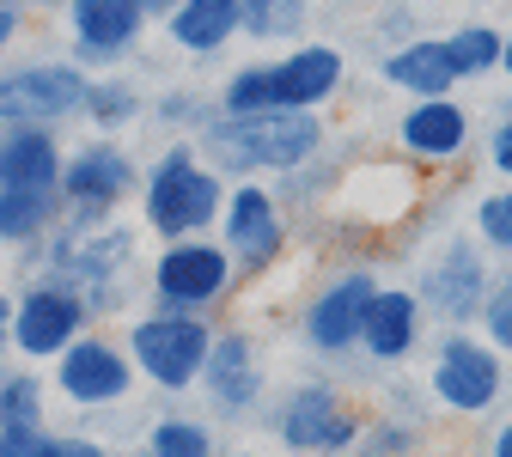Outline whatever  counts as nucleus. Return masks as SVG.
Here are the masks:
<instances>
[{"label": "nucleus", "instance_id": "4be33fe9", "mask_svg": "<svg viewBox=\"0 0 512 457\" xmlns=\"http://www.w3.org/2000/svg\"><path fill=\"white\" fill-rule=\"evenodd\" d=\"M384 86H397L409 98H452L458 74L445 61V37H409L384 55Z\"/></svg>", "mask_w": 512, "mask_h": 457}, {"label": "nucleus", "instance_id": "a19ab883", "mask_svg": "<svg viewBox=\"0 0 512 457\" xmlns=\"http://www.w3.org/2000/svg\"><path fill=\"white\" fill-rule=\"evenodd\" d=\"M171 7H177V0H141V13H147V19H165Z\"/></svg>", "mask_w": 512, "mask_h": 457}, {"label": "nucleus", "instance_id": "c756f323", "mask_svg": "<svg viewBox=\"0 0 512 457\" xmlns=\"http://www.w3.org/2000/svg\"><path fill=\"white\" fill-rule=\"evenodd\" d=\"M470 238L488 250V256H512V183L506 189H488L482 202H476V214H470Z\"/></svg>", "mask_w": 512, "mask_h": 457}, {"label": "nucleus", "instance_id": "e433bc0d", "mask_svg": "<svg viewBox=\"0 0 512 457\" xmlns=\"http://www.w3.org/2000/svg\"><path fill=\"white\" fill-rule=\"evenodd\" d=\"M19 25H25V13L13 7V0H0V55L13 49V37H19Z\"/></svg>", "mask_w": 512, "mask_h": 457}, {"label": "nucleus", "instance_id": "9d476101", "mask_svg": "<svg viewBox=\"0 0 512 457\" xmlns=\"http://www.w3.org/2000/svg\"><path fill=\"white\" fill-rule=\"evenodd\" d=\"M135 244H141L135 226H116V220L68 226V220H61V226H55L43 244H31L25 256H37L49 275H61L68 287L86 293V287H98V281H116V275L135 269Z\"/></svg>", "mask_w": 512, "mask_h": 457}, {"label": "nucleus", "instance_id": "dca6fc26", "mask_svg": "<svg viewBox=\"0 0 512 457\" xmlns=\"http://www.w3.org/2000/svg\"><path fill=\"white\" fill-rule=\"evenodd\" d=\"M68 7V43H74V68H122L147 37L141 0H61Z\"/></svg>", "mask_w": 512, "mask_h": 457}, {"label": "nucleus", "instance_id": "f704fd0d", "mask_svg": "<svg viewBox=\"0 0 512 457\" xmlns=\"http://www.w3.org/2000/svg\"><path fill=\"white\" fill-rule=\"evenodd\" d=\"M488 165L512 183V116H500V122L488 128Z\"/></svg>", "mask_w": 512, "mask_h": 457}, {"label": "nucleus", "instance_id": "58836bf2", "mask_svg": "<svg viewBox=\"0 0 512 457\" xmlns=\"http://www.w3.org/2000/svg\"><path fill=\"white\" fill-rule=\"evenodd\" d=\"M488 457H512V421H500V427H494V439H488Z\"/></svg>", "mask_w": 512, "mask_h": 457}, {"label": "nucleus", "instance_id": "a878e982", "mask_svg": "<svg viewBox=\"0 0 512 457\" xmlns=\"http://www.w3.org/2000/svg\"><path fill=\"white\" fill-rule=\"evenodd\" d=\"M147 457H220L214 421L202 415H159L147 433Z\"/></svg>", "mask_w": 512, "mask_h": 457}, {"label": "nucleus", "instance_id": "c85d7f7f", "mask_svg": "<svg viewBox=\"0 0 512 457\" xmlns=\"http://www.w3.org/2000/svg\"><path fill=\"white\" fill-rule=\"evenodd\" d=\"M43 409H49V378H37L31 366L0 378V427H43Z\"/></svg>", "mask_w": 512, "mask_h": 457}, {"label": "nucleus", "instance_id": "b1692460", "mask_svg": "<svg viewBox=\"0 0 512 457\" xmlns=\"http://www.w3.org/2000/svg\"><path fill=\"white\" fill-rule=\"evenodd\" d=\"M311 25V0H238V43L293 49Z\"/></svg>", "mask_w": 512, "mask_h": 457}, {"label": "nucleus", "instance_id": "393cba45", "mask_svg": "<svg viewBox=\"0 0 512 457\" xmlns=\"http://www.w3.org/2000/svg\"><path fill=\"white\" fill-rule=\"evenodd\" d=\"M141 110H147V98L135 92V80H122V74L92 80V86H86V104H80V116L98 128V135H116V128H128Z\"/></svg>", "mask_w": 512, "mask_h": 457}, {"label": "nucleus", "instance_id": "72a5a7b5", "mask_svg": "<svg viewBox=\"0 0 512 457\" xmlns=\"http://www.w3.org/2000/svg\"><path fill=\"white\" fill-rule=\"evenodd\" d=\"M37 457H110V451L98 439H86V433H43Z\"/></svg>", "mask_w": 512, "mask_h": 457}, {"label": "nucleus", "instance_id": "ea45409f", "mask_svg": "<svg viewBox=\"0 0 512 457\" xmlns=\"http://www.w3.org/2000/svg\"><path fill=\"white\" fill-rule=\"evenodd\" d=\"M500 74L512 80V31H500Z\"/></svg>", "mask_w": 512, "mask_h": 457}, {"label": "nucleus", "instance_id": "4c0bfd02", "mask_svg": "<svg viewBox=\"0 0 512 457\" xmlns=\"http://www.w3.org/2000/svg\"><path fill=\"white\" fill-rule=\"evenodd\" d=\"M13 354V293L0 287V360Z\"/></svg>", "mask_w": 512, "mask_h": 457}, {"label": "nucleus", "instance_id": "2eb2a0df", "mask_svg": "<svg viewBox=\"0 0 512 457\" xmlns=\"http://www.w3.org/2000/svg\"><path fill=\"white\" fill-rule=\"evenodd\" d=\"M92 74L74 68V61H25V68L0 74V122H68L86 104Z\"/></svg>", "mask_w": 512, "mask_h": 457}, {"label": "nucleus", "instance_id": "37998d69", "mask_svg": "<svg viewBox=\"0 0 512 457\" xmlns=\"http://www.w3.org/2000/svg\"><path fill=\"white\" fill-rule=\"evenodd\" d=\"M500 116H512V92H506V98H500Z\"/></svg>", "mask_w": 512, "mask_h": 457}, {"label": "nucleus", "instance_id": "20e7f679", "mask_svg": "<svg viewBox=\"0 0 512 457\" xmlns=\"http://www.w3.org/2000/svg\"><path fill=\"white\" fill-rule=\"evenodd\" d=\"M147 293H153V311L208 317L238 293V269L220 238H171L159 244L153 269H147Z\"/></svg>", "mask_w": 512, "mask_h": 457}, {"label": "nucleus", "instance_id": "f257e3e1", "mask_svg": "<svg viewBox=\"0 0 512 457\" xmlns=\"http://www.w3.org/2000/svg\"><path fill=\"white\" fill-rule=\"evenodd\" d=\"M189 141H196L202 165H214L220 177L244 183L256 171H269V177L299 171L305 159L324 153L330 128H324L317 110H269V116H220L214 110Z\"/></svg>", "mask_w": 512, "mask_h": 457}, {"label": "nucleus", "instance_id": "6e6552de", "mask_svg": "<svg viewBox=\"0 0 512 457\" xmlns=\"http://www.w3.org/2000/svg\"><path fill=\"white\" fill-rule=\"evenodd\" d=\"M378 287H384V281H378V269H366V263H348V269L324 275V281L311 287L305 311H299V342H305L317 360H348V354H360V323H366Z\"/></svg>", "mask_w": 512, "mask_h": 457}, {"label": "nucleus", "instance_id": "412c9836", "mask_svg": "<svg viewBox=\"0 0 512 457\" xmlns=\"http://www.w3.org/2000/svg\"><path fill=\"white\" fill-rule=\"evenodd\" d=\"M159 25H165V43L171 49L208 61L226 43H238V0H177Z\"/></svg>", "mask_w": 512, "mask_h": 457}, {"label": "nucleus", "instance_id": "0eeeda50", "mask_svg": "<svg viewBox=\"0 0 512 457\" xmlns=\"http://www.w3.org/2000/svg\"><path fill=\"white\" fill-rule=\"evenodd\" d=\"M128 195H141V165L122 141L98 135V141H80L68 159H61V220L68 226L110 220Z\"/></svg>", "mask_w": 512, "mask_h": 457}, {"label": "nucleus", "instance_id": "7c9ffc66", "mask_svg": "<svg viewBox=\"0 0 512 457\" xmlns=\"http://www.w3.org/2000/svg\"><path fill=\"white\" fill-rule=\"evenodd\" d=\"M476 330H482V342L494 354H512V269L494 275V287H488V299L476 311Z\"/></svg>", "mask_w": 512, "mask_h": 457}, {"label": "nucleus", "instance_id": "1a4fd4ad", "mask_svg": "<svg viewBox=\"0 0 512 457\" xmlns=\"http://www.w3.org/2000/svg\"><path fill=\"white\" fill-rule=\"evenodd\" d=\"M226 256L238 281H263L281 256H287V208L275 202L269 183H232L226 202H220V220H214Z\"/></svg>", "mask_w": 512, "mask_h": 457}, {"label": "nucleus", "instance_id": "39448f33", "mask_svg": "<svg viewBox=\"0 0 512 457\" xmlns=\"http://www.w3.org/2000/svg\"><path fill=\"white\" fill-rule=\"evenodd\" d=\"M208 342H214V323L208 317H189V311H147L128 323V360L135 372L165 390V397H183V390H196L202 378V360H208Z\"/></svg>", "mask_w": 512, "mask_h": 457}, {"label": "nucleus", "instance_id": "5701e85b", "mask_svg": "<svg viewBox=\"0 0 512 457\" xmlns=\"http://www.w3.org/2000/svg\"><path fill=\"white\" fill-rule=\"evenodd\" d=\"M61 226V189H0V244L31 250Z\"/></svg>", "mask_w": 512, "mask_h": 457}, {"label": "nucleus", "instance_id": "423d86ee", "mask_svg": "<svg viewBox=\"0 0 512 457\" xmlns=\"http://www.w3.org/2000/svg\"><path fill=\"white\" fill-rule=\"evenodd\" d=\"M427 397L464 421L494 415L506 397V354H494L476 330H445L427 366Z\"/></svg>", "mask_w": 512, "mask_h": 457}, {"label": "nucleus", "instance_id": "4468645a", "mask_svg": "<svg viewBox=\"0 0 512 457\" xmlns=\"http://www.w3.org/2000/svg\"><path fill=\"white\" fill-rule=\"evenodd\" d=\"M196 390L208 397V409L220 421H244L269 403V372H263V348L244 323H214V342H208V360H202V378Z\"/></svg>", "mask_w": 512, "mask_h": 457}, {"label": "nucleus", "instance_id": "c9c22d12", "mask_svg": "<svg viewBox=\"0 0 512 457\" xmlns=\"http://www.w3.org/2000/svg\"><path fill=\"white\" fill-rule=\"evenodd\" d=\"M43 427H0V457H37Z\"/></svg>", "mask_w": 512, "mask_h": 457}, {"label": "nucleus", "instance_id": "ddd939ff", "mask_svg": "<svg viewBox=\"0 0 512 457\" xmlns=\"http://www.w3.org/2000/svg\"><path fill=\"white\" fill-rule=\"evenodd\" d=\"M135 384H141V372H135V360H128V348L98 336V330L68 342L55 354V372H49V390L68 409H116V403L135 397Z\"/></svg>", "mask_w": 512, "mask_h": 457}, {"label": "nucleus", "instance_id": "cd10ccee", "mask_svg": "<svg viewBox=\"0 0 512 457\" xmlns=\"http://www.w3.org/2000/svg\"><path fill=\"white\" fill-rule=\"evenodd\" d=\"M445 61H452L458 86L500 74V31H494V25H458L452 37H445Z\"/></svg>", "mask_w": 512, "mask_h": 457}, {"label": "nucleus", "instance_id": "79ce46f5", "mask_svg": "<svg viewBox=\"0 0 512 457\" xmlns=\"http://www.w3.org/2000/svg\"><path fill=\"white\" fill-rule=\"evenodd\" d=\"M13 7L25 13V7H61V0H13Z\"/></svg>", "mask_w": 512, "mask_h": 457}, {"label": "nucleus", "instance_id": "f3484780", "mask_svg": "<svg viewBox=\"0 0 512 457\" xmlns=\"http://www.w3.org/2000/svg\"><path fill=\"white\" fill-rule=\"evenodd\" d=\"M470 147V110L458 98H409V110L397 116V153L409 165H452Z\"/></svg>", "mask_w": 512, "mask_h": 457}, {"label": "nucleus", "instance_id": "f03ea898", "mask_svg": "<svg viewBox=\"0 0 512 457\" xmlns=\"http://www.w3.org/2000/svg\"><path fill=\"white\" fill-rule=\"evenodd\" d=\"M348 86V61L336 43H293L269 61H244L214 92L220 116H269V110H317L324 116Z\"/></svg>", "mask_w": 512, "mask_h": 457}, {"label": "nucleus", "instance_id": "2f4dec72", "mask_svg": "<svg viewBox=\"0 0 512 457\" xmlns=\"http://www.w3.org/2000/svg\"><path fill=\"white\" fill-rule=\"evenodd\" d=\"M153 116H159L165 128H177V135H196V128L214 116V98H196V92H165V98L153 104Z\"/></svg>", "mask_w": 512, "mask_h": 457}, {"label": "nucleus", "instance_id": "aec40b11", "mask_svg": "<svg viewBox=\"0 0 512 457\" xmlns=\"http://www.w3.org/2000/svg\"><path fill=\"white\" fill-rule=\"evenodd\" d=\"M61 147L43 122H0V189H61Z\"/></svg>", "mask_w": 512, "mask_h": 457}, {"label": "nucleus", "instance_id": "f8f14e48", "mask_svg": "<svg viewBox=\"0 0 512 457\" xmlns=\"http://www.w3.org/2000/svg\"><path fill=\"white\" fill-rule=\"evenodd\" d=\"M92 323H98V317H92L86 293L43 269V275L13 299V354L31 360V366H37V360H55L68 342H80Z\"/></svg>", "mask_w": 512, "mask_h": 457}, {"label": "nucleus", "instance_id": "c03bdc74", "mask_svg": "<svg viewBox=\"0 0 512 457\" xmlns=\"http://www.w3.org/2000/svg\"><path fill=\"white\" fill-rule=\"evenodd\" d=\"M226 457H256V451H226Z\"/></svg>", "mask_w": 512, "mask_h": 457}, {"label": "nucleus", "instance_id": "473e14b6", "mask_svg": "<svg viewBox=\"0 0 512 457\" xmlns=\"http://www.w3.org/2000/svg\"><path fill=\"white\" fill-rule=\"evenodd\" d=\"M360 427H366V415H360V409H342V415L324 427V439H317V457H348L354 439H360Z\"/></svg>", "mask_w": 512, "mask_h": 457}, {"label": "nucleus", "instance_id": "7ed1b4c3", "mask_svg": "<svg viewBox=\"0 0 512 457\" xmlns=\"http://www.w3.org/2000/svg\"><path fill=\"white\" fill-rule=\"evenodd\" d=\"M226 202V177L214 165H202L196 141H165L159 159L141 171V220L159 244L171 238H208Z\"/></svg>", "mask_w": 512, "mask_h": 457}, {"label": "nucleus", "instance_id": "a18cd8bd", "mask_svg": "<svg viewBox=\"0 0 512 457\" xmlns=\"http://www.w3.org/2000/svg\"><path fill=\"white\" fill-rule=\"evenodd\" d=\"M0 378H7V366H0Z\"/></svg>", "mask_w": 512, "mask_h": 457}, {"label": "nucleus", "instance_id": "9b49d317", "mask_svg": "<svg viewBox=\"0 0 512 457\" xmlns=\"http://www.w3.org/2000/svg\"><path fill=\"white\" fill-rule=\"evenodd\" d=\"M494 287V269H488V250L470 238V232H452L415 275V299L427 317L452 323V330H464V323H476L482 299Z\"/></svg>", "mask_w": 512, "mask_h": 457}, {"label": "nucleus", "instance_id": "a211bd4d", "mask_svg": "<svg viewBox=\"0 0 512 457\" xmlns=\"http://www.w3.org/2000/svg\"><path fill=\"white\" fill-rule=\"evenodd\" d=\"M342 409H348V397H342L336 378H299V384H287L281 397H275L269 433H275L293 457H317V439H324V427H330Z\"/></svg>", "mask_w": 512, "mask_h": 457}, {"label": "nucleus", "instance_id": "6ab92c4d", "mask_svg": "<svg viewBox=\"0 0 512 457\" xmlns=\"http://www.w3.org/2000/svg\"><path fill=\"white\" fill-rule=\"evenodd\" d=\"M427 336V311L415 299V287H378L366 323H360V354L372 366H403Z\"/></svg>", "mask_w": 512, "mask_h": 457}, {"label": "nucleus", "instance_id": "bb28decb", "mask_svg": "<svg viewBox=\"0 0 512 457\" xmlns=\"http://www.w3.org/2000/svg\"><path fill=\"white\" fill-rule=\"evenodd\" d=\"M427 451V421H403V415H366L360 439L348 457H415Z\"/></svg>", "mask_w": 512, "mask_h": 457}]
</instances>
